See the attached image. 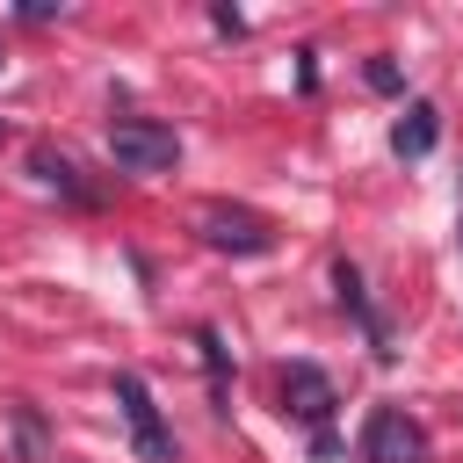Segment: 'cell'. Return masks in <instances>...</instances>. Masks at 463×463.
<instances>
[{
	"mask_svg": "<svg viewBox=\"0 0 463 463\" xmlns=\"http://www.w3.org/2000/svg\"><path fill=\"white\" fill-rule=\"evenodd\" d=\"M109 159L123 174H166L181 159V137L166 123H152V116H116L109 123Z\"/></svg>",
	"mask_w": 463,
	"mask_h": 463,
	"instance_id": "1",
	"label": "cell"
},
{
	"mask_svg": "<svg viewBox=\"0 0 463 463\" xmlns=\"http://www.w3.org/2000/svg\"><path fill=\"white\" fill-rule=\"evenodd\" d=\"M362 463H427V427L405 405H376L362 427Z\"/></svg>",
	"mask_w": 463,
	"mask_h": 463,
	"instance_id": "2",
	"label": "cell"
},
{
	"mask_svg": "<svg viewBox=\"0 0 463 463\" xmlns=\"http://www.w3.org/2000/svg\"><path fill=\"white\" fill-rule=\"evenodd\" d=\"M195 232H203V246H217V253H268V246H275V224L253 217V210H239V203H203V210H195Z\"/></svg>",
	"mask_w": 463,
	"mask_h": 463,
	"instance_id": "3",
	"label": "cell"
},
{
	"mask_svg": "<svg viewBox=\"0 0 463 463\" xmlns=\"http://www.w3.org/2000/svg\"><path fill=\"white\" fill-rule=\"evenodd\" d=\"M116 412H123V427H130V441H137L145 463H166L174 456V434H166V420H159V405H152V391H145L137 369L116 376Z\"/></svg>",
	"mask_w": 463,
	"mask_h": 463,
	"instance_id": "4",
	"label": "cell"
},
{
	"mask_svg": "<svg viewBox=\"0 0 463 463\" xmlns=\"http://www.w3.org/2000/svg\"><path fill=\"white\" fill-rule=\"evenodd\" d=\"M333 405H340V398H333V376H326L318 362H289V369H282V412H289V420H304L318 441H326Z\"/></svg>",
	"mask_w": 463,
	"mask_h": 463,
	"instance_id": "5",
	"label": "cell"
},
{
	"mask_svg": "<svg viewBox=\"0 0 463 463\" xmlns=\"http://www.w3.org/2000/svg\"><path fill=\"white\" fill-rule=\"evenodd\" d=\"M434 137H441V109H434V101H405V116L391 123V152H398V159H427Z\"/></svg>",
	"mask_w": 463,
	"mask_h": 463,
	"instance_id": "6",
	"label": "cell"
},
{
	"mask_svg": "<svg viewBox=\"0 0 463 463\" xmlns=\"http://www.w3.org/2000/svg\"><path fill=\"white\" fill-rule=\"evenodd\" d=\"M333 289H340V304H347V311L362 318L369 347H376V354H391V340H383V318L369 311V297H362V275H354V260H340V268H333Z\"/></svg>",
	"mask_w": 463,
	"mask_h": 463,
	"instance_id": "7",
	"label": "cell"
},
{
	"mask_svg": "<svg viewBox=\"0 0 463 463\" xmlns=\"http://www.w3.org/2000/svg\"><path fill=\"white\" fill-rule=\"evenodd\" d=\"M7 427H14V463H43V456H51L43 412H36V405H7Z\"/></svg>",
	"mask_w": 463,
	"mask_h": 463,
	"instance_id": "8",
	"label": "cell"
},
{
	"mask_svg": "<svg viewBox=\"0 0 463 463\" xmlns=\"http://www.w3.org/2000/svg\"><path fill=\"white\" fill-rule=\"evenodd\" d=\"M36 174H43V188H58V195L87 203V188H80V166H72V159H58V152H36Z\"/></svg>",
	"mask_w": 463,
	"mask_h": 463,
	"instance_id": "9",
	"label": "cell"
},
{
	"mask_svg": "<svg viewBox=\"0 0 463 463\" xmlns=\"http://www.w3.org/2000/svg\"><path fill=\"white\" fill-rule=\"evenodd\" d=\"M210 22H217L224 36H239V29H246V14H239V7H210Z\"/></svg>",
	"mask_w": 463,
	"mask_h": 463,
	"instance_id": "10",
	"label": "cell"
}]
</instances>
